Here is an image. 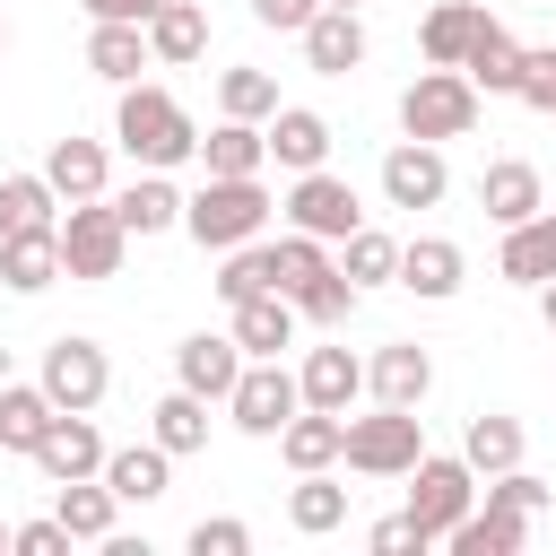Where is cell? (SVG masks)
Here are the masks:
<instances>
[{"instance_id":"cell-17","label":"cell","mask_w":556,"mask_h":556,"mask_svg":"<svg viewBox=\"0 0 556 556\" xmlns=\"http://www.w3.org/2000/svg\"><path fill=\"white\" fill-rule=\"evenodd\" d=\"M339 443H348V417H339V408H295V417L278 426V452H287L295 478H304V469H330Z\"/></svg>"},{"instance_id":"cell-27","label":"cell","mask_w":556,"mask_h":556,"mask_svg":"<svg viewBox=\"0 0 556 556\" xmlns=\"http://www.w3.org/2000/svg\"><path fill=\"white\" fill-rule=\"evenodd\" d=\"M460 78H469L478 96H513V78H521V43L486 17V26H478V43L460 52Z\"/></svg>"},{"instance_id":"cell-1","label":"cell","mask_w":556,"mask_h":556,"mask_svg":"<svg viewBox=\"0 0 556 556\" xmlns=\"http://www.w3.org/2000/svg\"><path fill=\"white\" fill-rule=\"evenodd\" d=\"M269 191H261V174H208L191 200H182V235L200 243V252H235V243H252L261 226H269Z\"/></svg>"},{"instance_id":"cell-47","label":"cell","mask_w":556,"mask_h":556,"mask_svg":"<svg viewBox=\"0 0 556 556\" xmlns=\"http://www.w3.org/2000/svg\"><path fill=\"white\" fill-rule=\"evenodd\" d=\"M9 547H17V556H70V530H61V521H17Z\"/></svg>"},{"instance_id":"cell-41","label":"cell","mask_w":556,"mask_h":556,"mask_svg":"<svg viewBox=\"0 0 556 556\" xmlns=\"http://www.w3.org/2000/svg\"><path fill=\"white\" fill-rule=\"evenodd\" d=\"M339 269H348V287L365 295V287H382V278L400 269V243H391V235H374V226H356V235H348V261H339Z\"/></svg>"},{"instance_id":"cell-44","label":"cell","mask_w":556,"mask_h":556,"mask_svg":"<svg viewBox=\"0 0 556 556\" xmlns=\"http://www.w3.org/2000/svg\"><path fill=\"white\" fill-rule=\"evenodd\" d=\"M278 252V287H304L313 269H330V252H321V235H287V243H269Z\"/></svg>"},{"instance_id":"cell-38","label":"cell","mask_w":556,"mask_h":556,"mask_svg":"<svg viewBox=\"0 0 556 556\" xmlns=\"http://www.w3.org/2000/svg\"><path fill=\"white\" fill-rule=\"evenodd\" d=\"M287 521H295L304 539H321V530H339V521H348V486H330L321 469H304V486L287 495Z\"/></svg>"},{"instance_id":"cell-28","label":"cell","mask_w":556,"mask_h":556,"mask_svg":"<svg viewBox=\"0 0 556 556\" xmlns=\"http://www.w3.org/2000/svg\"><path fill=\"white\" fill-rule=\"evenodd\" d=\"M43 182H52L61 200H104V139H52Z\"/></svg>"},{"instance_id":"cell-50","label":"cell","mask_w":556,"mask_h":556,"mask_svg":"<svg viewBox=\"0 0 556 556\" xmlns=\"http://www.w3.org/2000/svg\"><path fill=\"white\" fill-rule=\"evenodd\" d=\"M539 313H547V330H556V278H547V287H539Z\"/></svg>"},{"instance_id":"cell-48","label":"cell","mask_w":556,"mask_h":556,"mask_svg":"<svg viewBox=\"0 0 556 556\" xmlns=\"http://www.w3.org/2000/svg\"><path fill=\"white\" fill-rule=\"evenodd\" d=\"M321 0H252V17L261 26H278V35H304V17H313Z\"/></svg>"},{"instance_id":"cell-46","label":"cell","mask_w":556,"mask_h":556,"mask_svg":"<svg viewBox=\"0 0 556 556\" xmlns=\"http://www.w3.org/2000/svg\"><path fill=\"white\" fill-rule=\"evenodd\" d=\"M365 547H374V556H408V547H426V530H417L408 513H391V521H374V530H365Z\"/></svg>"},{"instance_id":"cell-51","label":"cell","mask_w":556,"mask_h":556,"mask_svg":"<svg viewBox=\"0 0 556 556\" xmlns=\"http://www.w3.org/2000/svg\"><path fill=\"white\" fill-rule=\"evenodd\" d=\"M321 9H356V0H321Z\"/></svg>"},{"instance_id":"cell-19","label":"cell","mask_w":556,"mask_h":556,"mask_svg":"<svg viewBox=\"0 0 556 556\" xmlns=\"http://www.w3.org/2000/svg\"><path fill=\"white\" fill-rule=\"evenodd\" d=\"M478 26H486V9H478V0H434V9H426V26H417V52H426L434 70H460V52L478 43Z\"/></svg>"},{"instance_id":"cell-12","label":"cell","mask_w":556,"mask_h":556,"mask_svg":"<svg viewBox=\"0 0 556 556\" xmlns=\"http://www.w3.org/2000/svg\"><path fill=\"white\" fill-rule=\"evenodd\" d=\"M235 374H243V348H235V339H217V330H191V339L174 348V382H182V391H200V400H226V391H235Z\"/></svg>"},{"instance_id":"cell-36","label":"cell","mask_w":556,"mask_h":556,"mask_svg":"<svg viewBox=\"0 0 556 556\" xmlns=\"http://www.w3.org/2000/svg\"><path fill=\"white\" fill-rule=\"evenodd\" d=\"M52 208H61V191H52L43 174H9V182H0V235H26V226H61Z\"/></svg>"},{"instance_id":"cell-31","label":"cell","mask_w":556,"mask_h":556,"mask_svg":"<svg viewBox=\"0 0 556 556\" xmlns=\"http://www.w3.org/2000/svg\"><path fill=\"white\" fill-rule=\"evenodd\" d=\"M52 521H61L70 539H113V486H104V478H61Z\"/></svg>"},{"instance_id":"cell-35","label":"cell","mask_w":556,"mask_h":556,"mask_svg":"<svg viewBox=\"0 0 556 556\" xmlns=\"http://www.w3.org/2000/svg\"><path fill=\"white\" fill-rule=\"evenodd\" d=\"M200 156H208V174H261L269 165V139H261V122H217L208 139H200Z\"/></svg>"},{"instance_id":"cell-8","label":"cell","mask_w":556,"mask_h":556,"mask_svg":"<svg viewBox=\"0 0 556 556\" xmlns=\"http://www.w3.org/2000/svg\"><path fill=\"white\" fill-rule=\"evenodd\" d=\"M287 226L295 235H321V243H348L356 226H365V208H356V191L339 182V174H295V191H287Z\"/></svg>"},{"instance_id":"cell-25","label":"cell","mask_w":556,"mask_h":556,"mask_svg":"<svg viewBox=\"0 0 556 556\" xmlns=\"http://www.w3.org/2000/svg\"><path fill=\"white\" fill-rule=\"evenodd\" d=\"M504 278H521V287H547L556 278V208L504 226Z\"/></svg>"},{"instance_id":"cell-7","label":"cell","mask_w":556,"mask_h":556,"mask_svg":"<svg viewBox=\"0 0 556 556\" xmlns=\"http://www.w3.org/2000/svg\"><path fill=\"white\" fill-rule=\"evenodd\" d=\"M295 408H304V391H295V374H287L278 356H252V365L235 374V391H226V417H235L243 434H278Z\"/></svg>"},{"instance_id":"cell-6","label":"cell","mask_w":556,"mask_h":556,"mask_svg":"<svg viewBox=\"0 0 556 556\" xmlns=\"http://www.w3.org/2000/svg\"><path fill=\"white\" fill-rule=\"evenodd\" d=\"M408 478H417V486H408V521H417V530H426V547H434V539L478 504V469H469V460H443V452H417V469H408Z\"/></svg>"},{"instance_id":"cell-14","label":"cell","mask_w":556,"mask_h":556,"mask_svg":"<svg viewBox=\"0 0 556 556\" xmlns=\"http://www.w3.org/2000/svg\"><path fill=\"white\" fill-rule=\"evenodd\" d=\"M261 139H269V156H278L287 174H313V165L330 156V122L304 113V104H278V113L261 122Z\"/></svg>"},{"instance_id":"cell-10","label":"cell","mask_w":556,"mask_h":556,"mask_svg":"<svg viewBox=\"0 0 556 556\" xmlns=\"http://www.w3.org/2000/svg\"><path fill=\"white\" fill-rule=\"evenodd\" d=\"M443 191H452V174H443V148L434 139H400L382 156V200L391 208H434Z\"/></svg>"},{"instance_id":"cell-30","label":"cell","mask_w":556,"mask_h":556,"mask_svg":"<svg viewBox=\"0 0 556 556\" xmlns=\"http://www.w3.org/2000/svg\"><path fill=\"white\" fill-rule=\"evenodd\" d=\"M460 460H469L478 478L513 469V460H521V417H504V408H478V417H469V434H460Z\"/></svg>"},{"instance_id":"cell-22","label":"cell","mask_w":556,"mask_h":556,"mask_svg":"<svg viewBox=\"0 0 556 556\" xmlns=\"http://www.w3.org/2000/svg\"><path fill=\"white\" fill-rule=\"evenodd\" d=\"M287 339H295V304H287V287L235 304V348H243V356H278Z\"/></svg>"},{"instance_id":"cell-37","label":"cell","mask_w":556,"mask_h":556,"mask_svg":"<svg viewBox=\"0 0 556 556\" xmlns=\"http://www.w3.org/2000/svg\"><path fill=\"white\" fill-rule=\"evenodd\" d=\"M287 304H295L304 321H321V330H339V321L356 313V287H348V269H313L304 287H287Z\"/></svg>"},{"instance_id":"cell-4","label":"cell","mask_w":556,"mask_h":556,"mask_svg":"<svg viewBox=\"0 0 556 556\" xmlns=\"http://www.w3.org/2000/svg\"><path fill=\"white\" fill-rule=\"evenodd\" d=\"M52 235H61V278H122L130 226L113 217V200H70V217Z\"/></svg>"},{"instance_id":"cell-32","label":"cell","mask_w":556,"mask_h":556,"mask_svg":"<svg viewBox=\"0 0 556 556\" xmlns=\"http://www.w3.org/2000/svg\"><path fill=\"white\" fill-rule=\"evenodd\" d=\"M113 217H122L130 235H165V226H182V191H174L165 174H139V182L113 200Z\"/></svg>"},{"instance_id":"cell-49","label":"cell","mask_w":556,"mask_h":556,"mask_svg":"<svg viewBox=\"0 0 556 556\" xmlns=\"http://www.w3.org/2000/svg\"><path fill=\"white\" fill-rule=\"evenodd\" d=\"M78 9H87V17H113V26H148L165 0H78Z\"/></svg>"},{"instance_id":"cell-5","label":"cell","mask_w":556,"mask_h":556,"mask_svg":"<svg viewBox=\"0 0 556 556\" xmlns=\"http://www.w3.org/2000/svg\"><path fill=\"white\" fill-rule=\"evenodd\" d=\"M417 452H426L417 408H374V417H348V443H339V460H348V469H365V478H408V469H417Z\"/></svg>"},{"instance_id":"cell-43","label":"cell","mask_w":556,"mask_h":556,"mask_svg":"<svg viewBox=\"0 0 556 556\" xmlns=\"http://www.w3.org/2000/svg\"><path fill=\"white\" fill-rule=\"evenodd\" d=\"M513 96H521L530 113H556V43L521 52V78H513Z\"/></svg>"},{"instance_id":"cell-40","label":"cell","mask_w":556,"mask_h":556,"mask_svg":"<svg viewBox=\"0 0 556 556\" xmlns=\"http://www.w3.org/2000/svg\"><path fill=\"white\" fill-rule=\"evenodd\" d=\"M269 287H278V252L235 243V252H226V269H217V295H226V304H243V295H269Z\"/></svg>"},{"instance_id":"cell-52","label":"cell","mask_w":556,"mask_h":556,"mask_svg":"<svg viewBox=\"0 0 556 556\" xmlns=\"http://www.w3.org/2000/svg\"><path fill=\"white\" fill-rule=\"evenodd\" d=\"M0 547H9V521H0Z\"/></svg>"},{"instance_id":"cell-24","label":"cell","mask_w":556,"mask_h":556,"mask_svg":"<svg viewBox=\"0 0 556 556\" xmlns=\"http://www.w3.org/2000/svg\"><path fill=\"white\" fill-rule=\"evenodd\" d=\"M521 539H530V521H521V513H504V504H486V513L469 504V513L443 530V547H452V556H513Z\"/></svg>"},{"instance_id":"cell-34","label":"cell","mask_w":556,"mask_h":556,"mask_svg":"<svg viewBox=\"0 0 556 556\" xmlns=\"http://www.w3.org/2000/svg\"><path fill=\"white\" fill-rule=\"evenodd\" d=\"M52 417H61V408H52L43 382H9V391H0V443H9V452H35Z\"/></svg>"},{"instance_id":"cell-21","label":"cell","mask_w":556,"mask_h":556,"mask_svg":"<svg viewBox=\"0 0 556 556\" xmlns=\"http://www.w3.org/2000/svg\"><path fill=\"white\" fill-rule=\"evenodd\" d=\"M478 208H486L495 226H521V217H539L547 200H539V174H530L521 156H495V165H486V182H478Z\"/></svg>"},{"instance_id":"cell-39","label":"cell","mask_w":556,"mask_h":556,"mask_svg":"<svg viewBox=\"0 0 556 556\" xmlns=\"http://www.w3.org/2000/svg\"><path fill=\"white\" fill-rule=\"evenodd\" d=\"M217 113L269 122V113H278V78H269V70H226V78H217Z\"/></svg>"},{"instance_id":"cell-11","label":"cell","mask_w":556,"mask_h":556,"mask_svg":"<svg viewBox=\"0 0 556 556\" xmlns=\"http://www.w3.org/2000/svg\"><path fill=\"white\" fill-rule=\"evenodd\" d=\"M35 469L61 486V478H96L104 469V434L87 426V408H61L52 426H43V443H35Z\"/></svg>"},{"instance_id":"cell-53","label":"cell","mask_w":556,"mask_h":556,"mask_svg":"<svg viewBox=\"0 0 556 556\" xmlns=\"http://www.w3.org/2000/svg\"><path fill=\"white\" fill-rule=\"evenodd\" d=\"M0 52H9V26H0Z\"/></svg>"},{"instance_id":"cell-23","label":"cell","mask_w":556,"mask_h":556,"mask_svg":"<svg viewBox=\"0 0 556 556\" xmlns=\"http://www.w3.org/2000/svg\"><path fill=\"white\" fill-rule=\"evenodd\" d=\"M295 391H304V408H339V417H348V400L365 391V365H356L348 348H313L304 374H295Z\"/></svg>"},{"instance_id":"cell-20","label":"cell","mask_w":556,"mask_h":556,"mask_svg":"<svg viewBox=\"0 0 556 556\" xmlns=\"http://www.w3.org/2000/svg\"><path fill=\"white\" fill-rule=\"evenodd\" d=\"M408 295H426V304H443V295H460V243H443V235H426V243H400V269H391Z\"/></svg>"},{"instance_id":"cell-45","label":"cell","mask_w":556,"mask_h":556,"mask_svg":"<svg viewBox=\"0 0 556 556\" xmlns=\"http://www.w3.org/2000/svg\"><path fill=\"white\" fill-rule=\"evenodd\" d=\"M243 547H252L243 521H226V513L217 521H191V556H243Z\"/></svg>"},{"instance_id":"cell-13","label":"cell","mask_w":556,"mask_h":556,"mask_svg":"<svg viewBox=\"0 0 556 556\" xmlns=\"http://www.w3.org/2000/svg\"><path fill=\"white\" fill-rule=\"evenodd\" d=\"M304 61H313L321 78H348V70L365 61V26H356V9H313V17H304Z\"/></svg>"},{"instance_id":"cell-29","label":"cell","mask_w":556,"mask_h":556,"mask_svg":"<svg viewBox=\"0 0 556 556\" xmlns=\"http://www.w3.org/2000/svg\"><path fill=\"white\" fill-rule=\"evenodd\" d=\"M87 70L113 78V87H130V78L148 70V26H113V17H96V35H87Z\"/></svg>"},{"instance_id":"cell-3","label":"cell","mask_w":556,"mask_h":556,"mask_svg":"<svg viewBox=\"0 0 556 556\" xmlns=\"http://www.w3.org/2000/svg\"><path fill=\"white\" fill-rule=\"evenodd\" d=\"M469 122H478V87H469L460 70H434V61H426V70L408 78V96H400V130L443 148V139H469Z\"/></svg>"},{"instance_id":"cell-18","label":"cell","mask_w":556,"mask_h":556,"mask_svg":"<svg viewBox=\"0 0 556 556\" xmlns=\"http://www.w3.org/2000/svg\"><path fill=\"white\" fill-rule=\"evenodd\" d=\"M96 478L113 486V504H156L165 478H174V452H165V443H130V452H104Z\"/></svg>"},{"instance_id":"cell-9","label":"cell","mask_w":556,"mask_h":556,"mask_svg":"<svg viewBox=\"0 0 556 556\" xmlns=\"http://www.w3.org/2000/svg\"><path fill=\"white\" fill-rule=\"evenodd\" d=\"M43 391H52V408H96V400L113 391L104 348H96V339H52V348H43Z\"/></svg>"},{"instance_id":"cell-15","label":"cell","mask_w":556,"mask_h":556,"mask_svg":"<svg viewBox=\"0 0 556 556\" xmlns=\"http://www.w3.org/2000/svg\"><path fill=\"white\" fill-rule=\"evenodd\" d=\"M52 278H61V235H52V226L0 235V287H17V295H43Z\"/></svg>"},{"instance_id":"cell-42","label":"cell","mask_w":556,"mask_h":556,"mask_svg":"<svg viewBox=\"0 0 556 556\" xmlns=\"http://www.w3.org/2000/svg\"><path fill=\"white\" fill-rule=\"evenodd\" d=\"M486 504H504V513L539 521V513H547V486H539V478H530V469L513 460V469H495V478H486Z\"/></svg>"},{"instance_id":"cell-33","label":"cell","mask_w":556,"mask_h":556,"mask_svg":"<svg viewBox=\"0 0 556 556\" xmlns=\"http://www.w3.org/2000/svg\"><path fill=\"white\" fill-rule=\"evenodd\" d=\"M148 417H156V434H148V443H165L174 460L208 443V400H200V391H182V382H174V391H165V400H156Z\"/></svg>"},{"instance_id":"cell-26","label":"cell","mask_w":556,"mask_h":556,"mask_svg":"<svg viewBox=\"0 0 556 556\" xmlns=\"http://www.w3.org/2000/svg\"><path fill=\"white\" fill-rule=\"evenodd\" d=\"M200 52H208V17H200L191 0H165V9L148 17V61L182 70V61H200Z\"/></svg>"},{"instance_id":"cell-2","label":"cell","mask_w":556,"mask_h":556,"mask_svg":"<svg viewBox=\"0 0 556 556\" xmlns=\"http://www.w3.org/2000/svg\"><path fill=\"white\" fill-rule=\"evenodd\" d=\"M113 139L148 165V174H165V165H182V156H200V130H191V113L165 96V87H122V113H113Z\"/></svg>"},{"instance_id":"cell-16","label":"cell","mask_w":556,"mask_h":556,"mask_svg":"<svg viewBox=\"0 0 556 556\" xmlns=\"http://www.w3.org/2000/svg\"><path fill=\"white\" fill-rule=\"evenodd\" d=\"M365 382H374V400H382V408H417V400H426V382H434V356H426L417 339H391V348L365 365Z\"/></svg>"}]
</instances>
